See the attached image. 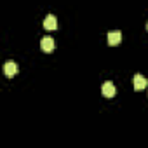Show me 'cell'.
<instances>
[{
	"instance_id": "1",
	"label": "cell",
	"mask_w": 148,
	"mask_h": 148,
	"mask_svg": "<svg viewBox=\"0 0 148 148\" xmlns=\"http://www.w3.org/2000/svg\"><path fill=\"white\" fill-rule=\"evenodd\" d=\"M18 71H19V66H18V63H14V61H7L5 64H4V73L7 77H16L18 75Z\"/></svg>"
},
{
	"instance_id": "2",
	"label": "cell",
	"mask_w": 148,
	"mask_h": 148,
	"mask_svg": "<svg viewBox=\"0 0 148 148\" xmlns=\"http://www.w3.org/2000/svg\"><path fill=\"white\" fill-rule=\"evenodd\" d=\"M54 47H56V44H54V38L52 37H44L42 40H40V49L44 51V52H52L54 51Z\"/></svg>"
},
{
	"instance_id": "3",
	"label": "cell",
	"mask_w": 148,
	"mask_h": 148,
	"mask_svg": "<svg viewBox=\"0 0 148 148\" xmlns=\"http://www.w3.org/2000/svg\"><path fill=\"white\" fill-rule=\"evenodd\" d=\"M108 45H119L120 42H122V33L119 32V30H115V32H108Z\"/></svg>"
},
{
	"instance_id": "4",
	"label": "cell",
	"mask_w": 148,
	"mask_h": 148,
	"mask_svg": "<svg viewBox=\"0 0 148 148\" xmlns=\"http://www.w3.org/2000/svg\"><path fill=\"white\" fill-rule=\"evenodd\" d=\"M101 92H103L105 98H113V96L117 94V89H115V86H113L112 82H105L103 87H101Z\"/></svg>"
},
{
	"instance_id": "5",
	"label": "cell",
	"mask_w": 148,
	"mask_h": 148,
	"mask_svg": "<svg viewBox=\"0 0 148 148\" xmlns=\"http://www.w3.org/2000/svg\"><path fill=\"white\" fill-rule=\"evenodd\" d=\"M44 28H45V30H49V32L56 30V28H58V19H56V16L49 14V16L44 19Z\"/></svg>"
},
{
	"instance_id": "6",
	"label": "cell",
	"mask_w": 148,
	"mask_h": 148,
	"mask_svg": "<svg viewBox=\"0 0 148 148\" xmlns=\"http://www.w3.org/2000/svg\"><path fill=\"white\" fill-rule=\"evenodd\" d=\"M134 89L136 91H141V89H145L146 87V79L143 77V75H139V73H138V75H134Z\"/></svg>"
},
{
	"instance_id": "7",
	"label": "cell",
	"mask_w": 148,
	"mask_h": 148,
	"mask_svg": "<svg viewBox=\"0 0 148 148\" xmlns=\"http://www.w3.org/2000/svg\"><path fill=\"white\" fill-rule=\"evenodd\" d=\"M146 30H148V23H146Z\"/></svg>"
}]
</instances>
